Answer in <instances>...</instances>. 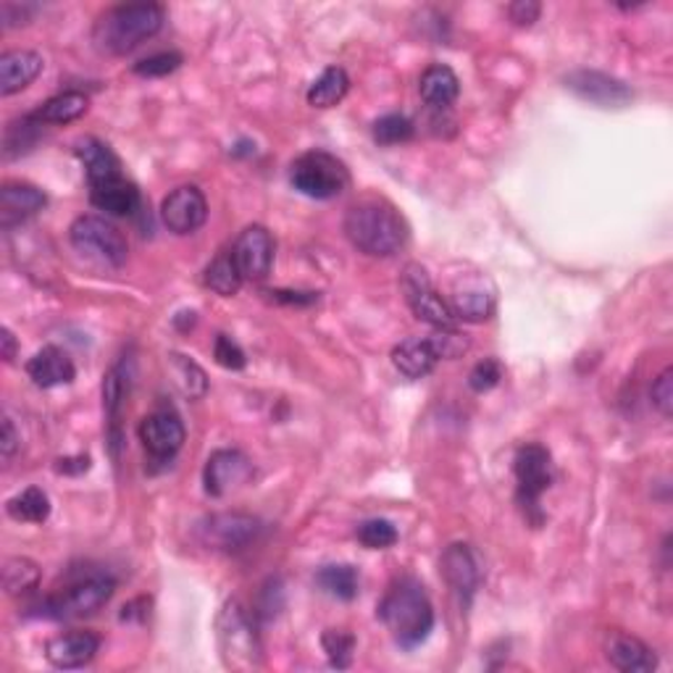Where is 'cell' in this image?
Segmentation results:
<instances>
[{
	"mask_svg": "<svg viewBox=\"0 0 673 673\" xmlns=\"http://www.w3.org/2000/svg\"><path fill=\"white\" fill-rule=\"evenodd\" d=\"M219 650L224 657L227 669L250 671L261 665V636H258L255 615L248 613V607L240 600H229L221 607L219 621Z\"/></svg>",
	"mask_w": 673,
	"mask_h": 673,
	"instance_id": "obj_4",
	"label": "cell"
},
{
	"mask_svg": "<svg viewBox=\"0 0 673 673\" xmlns=\"http://www.w3.org/2000/svg\"><path fill=\"white\" fill-rule=\"evenodd\" d=\"M358 542L369 550H386L398 542V529L386 519H369L355 529Z\"/></svg>",
	"mask_w": 673,
	"mask_h": 673,
	"instance_id": "obj_36",
	"label": "cell"
},
{
	"mask_svg": "<svg viewBox=\"0 0 673 673\" xmlns=\"http://www.w3.org/2000/svg\"><path fill=\"white\" fill-rule=\"evenodd\" d=\"M0 355H3L6 363H11L13 358H17V336H13V332L9 327L0 329Z\"/></svg>",
	"mask_w": 673,
	"mask_h": 673,
	"instance_id": "obj_46",
	"label": "cell"
},
{
	"mask_svg": "<svg viewBox=\"0 0 673 673\" xmlns=\"http://www.w3.org/2000/svg\"><path fill=\"white\" fill-rule=\"evenodd\" d=\"M17 450H19L17 429H13L11 419H3V440H0V453H3V461H11Z\"/></svg>",
	"mask_w": 673,
	"mask_h": 673,
	"instance_id": "obj_43",
	"label": "cell"
},
{
	"mask_svg": "<svg viewBox=\"0 0 673 673\" xmlns=\"http://www.w3.org/2000/svg\"><path fill=\"white\" fill-rule=\"evenodd\" d=\"M27 376H30L40 390H53V386L74 382L77 369L67 350L46 345L30 358V363H27Z\"/></svg>",
	"mask_w": 673,
	"mask_h": 673,
	"instance_id": "obj_21",
	"label": "cell"
},
{
	"mask_svg": "<svg viewBox=\"0 0 673 673\" xmlns=\"http://www.w3.org/2000/svg\"><path fill=\"white\" fill-rule=\"evenodd\" d=\"M100 650V636L92 632H69L48 642L46 657L53 669L74 671L92 663Z\"/></svg>",
	"mask_w": 673,
	"mask_h": 673,
	"instance_id": "obj_18",
	"label": "cell"
},
{
	"mask_svg": "<svg viewBox=\"0 0 673 673\" xmlns=\"http://www.w3.org/2000/svg\"><path fill=\"white\" fill-rule=\"evenodd\" d=\"M350 90V77L342 67H327L321 74L313 80L308 88V103L313 109H334L336 103H342Z\"/></svg>",
	"mask_w": 673,
	"mask_h": 673,
	"instance_id": "obj_27",
	"label": "cell"
},
{
	"mask_svg": "<svg viewBox=\"0 0 673 673\" xmlns=\"http://www.w3.org/2000/svg\"><path fill=\"white\" fill-rule=\"evenodd\" d=\"M40 584V569L30 558H9L3 563V590L11 597L32 592Z\"/></svg>",
	"mask_w": 673,
	"mask_h": 673,
	"instance_id": "obj_33",
	"label": "cell"
},
{
	"mask_svg": "<svg viewBox=\"0 0 673 673\" xmlns=\"http://www.w3.org/2000/svg\"><path fill=\"white\" fill-rule=\"evenodd\" d=\"M403 292L411 311L416 313L419 321H424L432 329H450L455 327L453 308L442 295H436L429 279L426 269L421 263H408L403 271Z\"/></svg>",
	"mask_w": 673,
	"mask_h": 673,
	"instance_id": "obj_9",
	"label": "cell"
},
{
	"mask_svg": "<svg viewBox=\"0 0 673 673\" xmlns=\"http://www.w3.org/2000/svg\"><path fill=\"white\" fill-rule=\"evenodd\" d=\"M261 521L248 513H213L198 524V536L205 548L221 553H240L261 534Z\"/></svg>",
	"mask_w": 673,
	"mask_h": 673,
	"instance_id": "obj_8",
	"label": "cell"
},
{
	"mask_svg": "<svg viewBox=\"0 0 673 673\" xmlns=\"http://www.w3.org/2000/svg\"><path fill=\"white\" fill-rule=\"evenodd\" d=\"M88 106H90V100L84 92L67 90V92H61V96H53L50 100H46V103H42L40 109L32 113V117L38 119L40 124H71V121L84 117Z\"/></svg>",
	"mask_w": 673,
	"mask_h": 673,
	"instance_id": "obj_28",
	"label": "cell"
},
{
	"mask_svg": "<svg viewBox=\"0 0 673 673\" xmlns=\"http://www.w3.org/2000/svg\"><path fill=\"white\" fill-rule=\"evenodd\" d=\"M253 476V463L240 450H217L205 461L203 486L211 498H224L229 492L240 490Z\"/></svg>",
	"mask_w": 673,
	"mask_h": 673,
	"instance_id": "obj_16",
	"label": "cell"
},
{
	"mask_svg": "<svg viewBox=\"0 0 673 673\" xmlns=\"http://www.w3.org/2000/svg\"><path fill=\"white\" fill-rule=\"evenodd\" d=\"M448 303L453 308L455 321L479 324V321H486L495 313V290L482 277H463L455 282Z\"/></svg>",
	"mask_w": 673,
	"mask_h": 673,
	"instance_id": "obj_17",
	"label": "cell"
},
{
	"mask_svg": "<svg viewBox=\"0 0 673 673\" xmlns=\"http://www.w3.org/2000/svg\"><path fill=\"white\" fill-rule=\"evenodd\" d=\"M205 219H209V200L195 184H182V188L163 198L161 221L169 232L179 234V238L198 232L205 224Z\"/></svg>",
	"mask_w": 673,
	"mask_h": 673,
	"instance_id": "obj_12",
	"label": "cell"
},
{
	"mask_svg": "<svg viewBox=\"0 0 673 673\" xmlns=\"http://www.w3.org/2000/svg\"><path fill=\"white\" fill-rule=\"evenodd\" d=\"M515 482H519V503L526 511H534L540 505V498L545 495L553 484V458H550L548 448L542 445H524L519 448L513 461Z\"/></svg>",
	"mask_w": 673,
	"mask_h": 673,
	"instance_id": "obj_10",
	"label": "cell"
},
{
	"mask_svg": "<svg viewBox=\"0 0 673 673\" xmlns=\"http://www.w3.org/2000/svg\"><path fill=\"white\" fill-rule=\"evenodd\" d=\"M317 584L327 594H332V597L350 603V600H355L358 594V571L348 563L324 565V569L317 574Z\"/></svg>",
	"mask_w": 673,
	"mask_h": 673,
	"instance_id": "obj_32",
	"label": "cell"
},
{
	"mask_svg": "<svg viewBox=\"0 0 673 673\" xmlns=\"http://www.w3.org/2000/svg\"><path fill=\"white\" fill-rule=\"evenodd\" d=\"M69 240L77 253H82L100 267L121 269L129 258L124 234L111 221L100 217H80L69 229Z\"/></svg>",
	"mask_w": 673,
	"mask_h": 673,
	"instance_id": "obj_6",
	"label": "cell"
},
{
	"mask_svg": "<svg viewBox=\"0 0 673 673\" xmlns=\"http://www.w3.org/2000/svg\"><path fill=\"white\" fill-rule=\"evenodd\" d=\"M6 511L13 521H27V524H46L50 515V498L40 486H27L17 498L9 500Z\"/></svg>",
	"mask_w": 673,
	"mask_h": 673,
	"instance_id": "obj_31",
	"label": "cell"
},
{
	"mask_svg": "<svg viewBox=\"0 0 673 673\" xmlns=\"http://www.w3.org/2000/svg\"><path fill=\"white\" fill-rule=\"evenodd\" d=\"M48 205L46 192L24 182H6L0 190V227L11 229L13 224L38 217Z\"/></svg>",
	"mask_w": 673,
	"mask_h": 673,
	"instance_id": "obj_19",
	"label": "cell"
},
{
	"mask_svg": "<svg viewBox=\"0 0 673 673\" xmlns=\"http://www.w3.org/2000/svg\"><path fill=\"white\" fill-rule=\"evenodd\" d=\"M540 13L542 6L534 3V0H515V3L508 6V17L519 27H532L540 19Z\"/></svg>",
	"mask_w": 673,
	"mask_h": 673,
	"instance_id": "obj_42",
	"label": "cell"
},
{
	"mask_svg": "<svg viewBox=\"0 0 673 673\" xmlns=\"http://www.w3.org/2000/svg\"><path fill=\"white\" fill-rule=\"evenodd\" d=\"M182 53H177V50H163V53L148 56V59L134 63L132 71L138 77H167L182 67Z\"/></svg>",
	"mask_w": 673,
	"mask_h": 673,
	"instance_id": "obj_38",
	"label": "cell"
},
{
	"mask_svg": "<svg viewBox=\"0 0 673 673\" xmlns=\"http://www.w3.org/2000/svg\"><path fill=\"white\" fill-rule=\"evenodd\" d=\"M429 342H432L434 353L442 358H448V361H455V358H463L471 350V340L469 334L458 332L455 327L450 329H434L432 334H429Z\"/></svg>",
	"mask_w": 673,
	"mask_h": 673,
	"instance_id": "obj_37",
	"label": "cell"
},
{
	"mask_svg": "<svg viewBox=\"0 0 673 673\" xmlns=\"http://www.w3.org/2000/svg\"><path fill=\"white\" fill-rule=\"evenodd\" d=\"M271 298L279 300V303H295V305H311L317 303L319 295L317 292H288V290H271Z\"/></svg>",
	"mask_w": 673,
	"mask_h": 673,
	"instance_id": "obj_44",
	"label": "cell"
},
{
	"mask_svg": "<svg viewBox=\"0 0 673 673\" xmlns=\"http://www.w3.org/2000/svg\"><path fill=\"white\" fill-rule=\"evenodd\" d=\"M213 358H217L219 366L229 371H242L248 366V358L242 353V348L227 334H219L217 342H213Z\"/></svg>",
	"mask_w": 673,
	"mask_h": 673,
	"instance_id": "obj_40",
	"label": "cell"
},
{
	"mask_svg": "<svg viewBox=\"0 0 673 673\" xmlns=\"http://www.w3.org/2000/svg\"><path fill=\"white\" fill-rule=\"evenodd\" d=\"M169 371L184 395L192 400L205 398V392H209V376H205V371L200 369L195 361H190V358L182 353H169Z\"/></svg>",
	"mask_w": 673,
	"mask_h": 673,
	"instance_id": "obj_30",
	"label": "cell"
},
{
	"mask_svg": "<svg viewBox=\"0 0 673 673\" xmlns=\"http://www.w3.org/2000/svg\"><path fill=\"white\" fill-rule=\"evenodd\" d=\"M290 182L300 195L313 200H332L348 190L350 171L336 155L327 150H308L290 167Z\"/></svg>",
	"mask_w": 673,
	"mask_h": 673,
	"instance_id": "obj_5",
	"label": "cell"
},
{
	"mask_svg": "<svg viewBox=\"0 0 673 673\" xmlns=\"http://www.w3.org/2000/svg\"><path fill=\"white\" fill-rule=\"evenodd\" d=\"M500 379H503V366H500V361H495V358H484V361H479L476 366L471 369L469 386L474 392H490L500 384Z\"/></svg>",
	"mask_w": 673,
	"mask_h": 673,
	"instance_id": "obj_39",
	"label": "cell"
},
{
	"mask_svg": "<svg viewBox=\"0 0 673 673\" xmlns=\"http://www.w3.org/2000/svg\"><path fill=\"white\" fill-rule=\"evenodd\" d=\"M650 400H653L655 411L661 413L663 419H671V413H673V369L671 366L655 379L653 390H650Z\"/></svg>",
	"mask_w": 673,
	"mask_h": 673,
	"instance_id": "obj_41",
	"label": "cell"
},
{
	"mask_svg": "<svg viewBox=\"0 0 673 673\" xmlns=\"http://www.w3.org/2000/svg\"><path fill=\"white\" fill-rule=\"evenodd\" d=\"M563 82L574 96L597 106V109H624L634 98V92L626 82L615 80V77L605 74V71L576 69L571 74H565Z\"/></svg>",
	"mask_w": 673,
	"mask_h": 673,
	"instance_id": "obj_11",
	"label": "cell"
},
{
	"mask_svg": "<svg viewBox=\"0 0 673 673\" xmlns=\"http://www.w3.org/2000/svg\"><path fill=\"white\" fill-rule=\"evenodd\" d=\"M74 153L84 167V174H88L90 188H98V184L113 182V179L121 177V163L117 159V153H113V150L106 145L103 140L84 138L77 142Z\"/></svg>",
	"mask_w": 673,
	"mask_h": 673,
	"instance_id": "obj_23",
	"label": "cell"
},
{
	"mask_svg": "<svg viewBox=\"0 0 673 673\" xmlns=\"http://www.w3.org/2000/svg\"><path fill=\"white\" fill-rule=\"evenodd\" d=\"M90 469V458L88 455H77V458H63L56 465V471L59 474H84V471Z\"/></svg>",
	"mask_w": 673,
	"mask_h": 673,
	"instance_id": "obj_45",
	"label": "cell"
},
{
	"mask_svg": "<svg viewBox=\"0 0 673 673\" xmlns=\"http://www.w3.org/2000/svg\"><path fill=\"white\" fill-rule=\"evenodd\" d=\"M605 657L624 673H650L657 669V655L640 636L626 632H611L605 640Z\"/></svg>",
	"mask_w": 673,
	"mask_h": 673,
	"instance_id": "obj_20",
	"label": "cell"
},
{
	"mask_svg": "<svg viewBox=\"0 0 673 673\" xmlns=\"http://www.w3.org/2000/svg\"><path fill=\"white\" fill-rule=\"evenodd\" d=\"M140 440L153 461L167 463L184 445V424L171 408H159L142 419Z\"/></svg>",
	"mask_w": 673,
	"mask_h": 673,
	"instance_id": "obj_14",
	"label": "cell"
},
{
	"mask_svg": "<svg viewBox=\"0 0 673 673\" xmlns=\"http://www.w3.org/2000/svg\"><path fill=\"white\" fill-rule=\"evenodd\" d=\"M419 92L424 98V103L432 106V109H450L455 103L458 92H461V80L445 63H434V67H429L421 74Z\"/></svg>",
	"mask_w": 673,
	"mask_h": 673,
	"instance_id": "obj_26",
	"label": "cell"
},
{
	"mask_svg": "<svg viewBox=\"0 0 673 673\" xmlns=\"http://www.w3.org/2000/svg\"><path fill=\"white\" fill-rule=\"evenodd\" d=\"M442 576L453 594L461 603L463 611H469L471 603H474V594L479 590V582H482V571H479V561L476 553L471 550V545L465 542H455L450 545L445 553H442Z\"/></svg>",
	"mask_w": 673,
	"mask_h": 673,
	"instance_id": "obj_15",
	"label": "cell"
},
{
	"mask_svg": "<svg viewBox=\"0 0 673 673\" xmlns=\"http://www.w3.org/2000/svg\"><path fill=\"white\" fill-rule=\"evenodd\" d=\"M203 282H205V288L213 290L221 298L238 295L245 279H242L238 263H234L232 250H229V253H219L217 258H213L209 267H205Z\"/></svg>",
	"mask_w": 673,
	"mask_h": 673,
	"instance_id": "obj_29",
	"label": "cell"
},
{
	"mask_svg": "<svg viewBox=\"0 0 673 673\" xmlns=\"http://www.w3.org/2000/svg\"><path fill=\"white\" fill-rule=\"evenodd\" d=\"M113 592H117V582L111 576L90 574L67 586L56 597L46 600L40 605V615H46V619H82V615H92L103 605H109Z\"/></svg>",
	"mask_w": 673,
	"mask_h": 673,
	"instance_id": "obj_7",
	"label": "cell"
},
{
	"mask_svg": "<svg viewBox=\"0 0 673 673\" xmlns=\"http://www.w3.org/2000/svg\"><path fill=\"white\" fill-rule=\"evenodd\" d=\"M345 234L353 248L374 258H390L400 253L408 242V224L390 203L366 198L350 205L345 213Z\"/></svg>",
	"mask_w": 673,
	"mask_h": 673,
	"instance_id": "obj_1",
	"label": "cell"
},
{
	"mask_svg": "<svg viewBox=\"0 0 673 673\" xmlns=\"http://www.w3.org/2000/svg\"><path fill=\"white\" fill-rule=\"evenodd\" d=\"M440 363V355L434 353L429 336H408L400 345L392 348V366L408 379H424Z\"/></svg>",
	"mask_w": 673,
	"mask_h": 673,
	"instance_id": "obj_24",
	"label": "cell"
},
{
	"mask_svg": "<svg viewBox=\"0 0 673 673\" xmlns=\"http://www.w3.org/2000/svg\"><path fill=\"white\" fill-rule=\"evenodd\" d=\"M42 67L46 61L34 50H9L0 56V96L9 98L30 88L42 74Z\"/></svg>",
	"mask_w": 673,
	"mask_h": 673,
	"instance_id": "obj_22",
	"label": "cell"
},
{
	"mask_svg": "<svg viewBox=\"0 0 673 673\" xmlns=\"http://www.w3.org/2000/svg\"><path fill=\"white\" fill-rule=\"evenodd\" d=\"M321 647H324L329 663L334 669H348L353 663L355 636L345 632V629H327L324 636H321Z\"/></svg>",
	"mask_w": 673,
	"mask_h": 673,
	"instance_id": "obj_34",
	"label": "cell"
},
{
	"mask_svg": "<svg viewBox=\"0 0 673 673\" xmlns=\"http://www.w3.org/2000/svg\"><path fill=\"white\" fill-rule=\"evenodd\" d=\"M371 134H374L379 145H400V142L413 138V121L403 117V113H386V117L374 121Z\"/></svg>",
	"mask_w": 673,
	"mask_h": 673,
	"instance_id": "obj_35",
	"label": "cell"
},
{
	"mask_svg": "<svg viewBox=\"0 0 673 673\" xmlns=\"http://www.w3.org/2000/svg\"><path fill=\"white\" fill-rule=\"evenodd\" d=\"M167 13L159 3H124L113 6L98 19L92 40L98 50L109 56H127L129 50L140 48L142 42L161 32Z\"/></svg>",
	"mask_w": 673,
	"mask_h": 673,
	"instance_id": "obj_3",
	"label": "cell"
},
{
	"mask_svg": "<svg viewBox=\"0 0 673 673\" xmlns=\"http://www.w3.org/2000/svg\"><path fill=\"white\" fill-rule=\"evenodd\" d=\"M232 258L245 282H261L274 267V238L267 227L253 224L240 232L232 245Z\"/></svg>",
	"mask_w": 673,
	"mask_h": 673,
	"instance_id": "obj_13",
	"label": "cell"
},
{
	"mask_svg": "<svg viewBox=\"0 0 673 673\" xmlns=\"http://www.w3.org/2000/svg\"><path fill=\"white\" fill-rule=\"evenodd\" d=\"M379 619L384 621L400 647L413 650L432 634L434 607L421 582L405 576L386 590L384 600L379 603Z\"/></svg>",
	"mask_w": 673,
	"mask_h": 673,
	"instance_id": "obj_2",
	"label": "cell"
},
{
	"mask_svg": "<svg viewBox=\"0 0 673 673\" xmlns=\"http://www.w3.org/2000/svg\"><path fill=\"white\" fill-rule=\"evenodd\" d=\"M90 203L98 211L111 213V217H132L140 209V190L124 177H119L113 182L90 188Z\"/></svg>",
	"mask_w": 673,
	"mask_h": 673,
	"instance_id": "obj_25",
	"label": "cell"
}]
</instances>
